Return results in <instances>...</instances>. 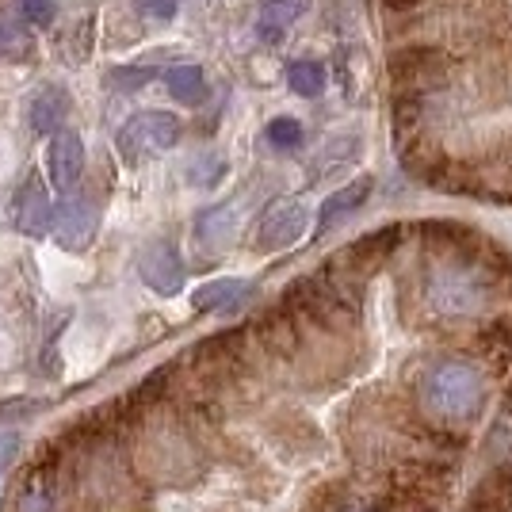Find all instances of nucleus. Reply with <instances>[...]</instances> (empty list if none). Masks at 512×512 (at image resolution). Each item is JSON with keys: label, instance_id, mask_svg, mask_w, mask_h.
Here are the masks:
<instances>
[{"label": "nucleus", "instance_id": "nucleus-8", "mask_svg": "<svg viewBox=\"0 0 512 512\" xmlns=\"http://www.w3.org/2000/svg\"><path fill=\"white\" fill-rule=\"evenodd\" d=\"M8 214H12V226L23 237H46L54 230V203H50V192L43 188L39 176H27V184L16 192Z\"/></svg>", "mask_w": 512, "mask_h": 512}, {"label": "nucleus", "instance_id": "nucleus-6", "mask_svg": "<svg viewBox=\"0 0 512 512\" xmlns=\"http://www.w3.org/2000/svg\"><path fill=\"white\" fill-rule=\"evenodd\" d=\"M46 172H50V184L54 192L69 195L81 176H85V138L73 127H62L50 138V150H46Z\"/></svg>", "mask_w": 512, "mask_h": 512}, {"label": "nucleus", "instance_id": "nucleus-9", "mask_svg": "<svg viewBox=\"0 0 512 512\" xmlns=\"http://www.w3.org/2000/svg\"><path fill=\"white\" fill-rule=\"evenodd\" d=\"M306 8H310L306 0H260V4H256V20H253L256 39L268 46L283 43L287 31L306 16Z\"/></svg>", "mask_w": 512, "mask_h": 512}, {"label": "nucleus", "instance_id": "nucleus-19", "mask_svg": "<svg viewBox=\"0 0 512 512\" xmlns=\"http://www.w3.org/2000/svg\"><path fill=\"white\" fill-rule=\"evenodd\" d=\"M138 16H146L153 23H172L176 20V0H134Z\"/></svg>", "mask_w": 512, "mask_h": 512}, {"label": "nucleus", "instance_id": "nucleus-5", "mask_svg": "<svg viewBox=\"0 0 512 512\" xmlns=\"http://www.w3.org/2000/svg\"><path fill=\"white\" fill-rule=\"evenodd\" d=\"M302 234H306V207L299 199H276L256 218V249L264 253L291 249Z\"/></svg>", "mask_w": 512, "mask_h": 512}, {"label": "nucleus", "instance_id": "nucleus-1", "mask_svg": "<svg viewBox=\"0 0 512 512\" xmlns=\"http://www.w3.org/2000/svg\"><path fill=\"white\" fill-rule=\"evenodd\" d=\"M486 375L467 360H444L436 363L421 379V390H417V402L425 409L432 421L440 425H463V421H474L482 406H486Z\"/></svg>", "mask_w": 512, "mask_h": 512}, {"label": "nucleus", "instance_id": "nucleus-14", "mask_svg": "<svg viewBox=\"0 0 512 512\" xmlns=\"http://www.w3.org/2000/svg\"><path fill=\"white\" fill-rule=\"evenodd\" d=\"M31 31L27 23L20 20V12H0V58H12V62H23L31 58Z\"/></svg>", "mask_w": 512, "mask_h": 512}, {"label": "nucleus", "instance_id": "nucleus-17", "mask_svg": "<svg viewBox=\"0 0 512 512\" xmlns=\"http://www.w3.org/2000/svg\"><path fill=\"white\" fill-rule=\"evenodd\" d=\"M264 138H268V146H276V150H299L302 142H306V130H302L299 119L276 115V119L264 127Z\"/></svg>", "mask_w": 512, "mask_h": 512}, {"label": "nucleus", "instance_id": "nucleus-13", "mask_svg": "<svg viewBox=\"0 0 512 512\" xmlns=\"http://www.w3.org/2000/svg\"><path fill=\"white\" fill-rule=\"evenodd\" d=\"M165 88L180 104H199L207 96V73L199 65H172L165 69Z\"/></svg>", "mask_w": 512, "mask_h": 512}, {"label": "nucleus", "instance_id": "nucleus-15", "mask_svg": "<svg viewBox=\"0 0 512 512\" xmlns=\"http://www.w3.org/2000/svg\"><path fill=\"white\" fill-rule=\"evenodd\" d=\"M195 237L211 249H222L230 237H234V211L230 207H214V211H203L199 222H195Z\"/></svg>", "mask_w": 512, "mask_h": 512}, {"label": "nucleus", "instance_id": "nucleus-21", "mask_svg": "<svg viewBox=\"0 0 512 512\" xmlns=\"http://www.w3.org/2000/svg\"><path fill=\"white\" fill-rule=\"evenodd\" d=\"M20 455V432H0V474L16 463Z\"/></svg>", "mask_w": 512, "mask_h": 512}, {"label": "nucleus", "instance_id": "nucleus-4", "mask_svg": "<svg viewBox=\"0 0 512 512\" xmlns=\"http://www.w3.org/2000/svg\"><path fill=\"white\" fill-rule=\"evenodd\" d=\"M100 230V203L92 192H73L62 207H54V241L65 253H85Z\"/></svg>", "mask_w": 512, "mask_h": 512}, {"label": "nucleus", "instance_id": "nucleus-16", "mask_svg": "<svg viewBox=\"0 0 512 512\" xmlns=\"http://www.w3.org/2000/svg\"><path fill=\"white\" fill-rule=\"evenodd\" d=\"M287 85L299 96H321L325 88V65L314 62V58H299V62L287 65Z\"/></svg>", "mask_w": 512, "mask_h": 512}, {"label": "nucleus", "instance_id": "nucleus-7", "mask_svg": "<svg viewBox=\"0 0 512 512\" xmlns=\"http://www.w3.org/2000/svg\"><path fill=\"white\" fill-rule=\"evenodd\" d=\"M138 276L142 283L157 291V295H176L180 287H184V264H180V256H176V245L165 241V237H157L150 241L142 253H138Z\"/></svg>", "mask_w": 512, "mask_h": 512}, {"label": "nucleus", "instance_id": "nucleus-12", "mask_svg": "<svg viewBox=\"0 0 512 512\" xmlns=\"http://www.w3.org/2000/svg\"><path fill=\"white\" fill-rule=\"evenodd\" d=\"M245 279H211V283H203V287H195L192 295V310L195 314H211V310H226V306H234L241 295H245Z\"/></svg>", "mask_w": 512, "mask_h": 512}, {"label": "nucleus", "instance_id": "nucleus-2", "mask_svg": "<svg viewBox=\"0 0 512 512\" xmlns=\"http://www.w3.org/2000/svg\"><path fill=\"white\" fill-rule=\"evenodd\" d=\"M425 302L444 321H470L493 302V283L478 264H436L425 279Z\"/></svg>", "mask_w": 512, "mask_h": 512}, {"label": "nucleus", "instance_id": "nucleus-10", "mask_svg": "<svg viewBox=\"0 0 512 512\" xmlns=\"http://www.w3.org/2000/svg\"><path fill=\"white\" fill-rule=\"evenodd\" d=\"M65 115H69V92L62 85H43L35 88L31 104H27V123L39 138H54L65 127Z\"/></svg>", "mask_w": 512, "mask_h": 512}, {"label": "nucleus", "instance_id": "nucleus-18", "mask_svg": "<svg viewBox=\"0 0 512 512\" xmlns=\"http://www.w3.org/2000/svg\"><path fill=\"white\" fill-rule=\"evenodd\" d=\"M20 20L31 23V27H50L54 16H58V4L54 0H20Z\"/></svg>", "mask_w": 512, "mask_h": 512}, {"label": "nucleus", "instance_id": "nucleus-20", "mask_svg": "<svg viewBox=\"0 0 512 512\" xmlns=\"http://www.w3.org/2000/svg\"><path fill=\"white\" fill-rule=\"evenodd\" d=\"M329 512H394V509L386 501H379V497H344Z\"/></svg>", "mask_w": 512, "mask_h": 512}, {"label": "nucleus", "instance_id": "nucleus-11", "mask_svg": "<svg viewBox=\"0 0 512 512\" xmlns=\"http://www.w3.org/2000/svg\"><path fill=\"white\" fill-rule=\"evenodd\" d=\"M371 188H375V180H371V176H360V180H352V184L337 188L333 195H325L318 207V234L333 230L344 214L360 211L363 203H367V195H371Z\"/></svg>", "mask_w": 512, "mask_h": 512}, {"label": "nucleus", "instance_id": "nucleus-3", "mask_svg": "<svg viewBox=\"0 0 512 512\" xmlns=\"http://www.w3.org/2000/svg\"><path fill=\"white\" fill-rule=\"evenodd\" d=\"M180 138H184V123H180L172 111H138V115H130L127 123L119 127V134H115L119 153H123L127 165H142V161H150V157L169 153Z\"/></svg>", "mask_w": 512, "mask_h": 512}]
</instances>
